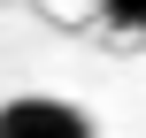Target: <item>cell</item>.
<instances>
[{"instance_id":"obj_2","label":"cell","mask_w":146,"mask_h":138,"mask_svg":"<svg viewBox=\"0 0 146 138\" xmlns=\"http://www.w3.org/2000/svg\"><path fill=\"white\" fill-rule=\"evenodd\" d=\"M100 15L115 31H146V0H100Z\"/></svg>"},{"instance_id":"obj_1","label":"cell","mask_w":146,"mask_h":138,"mask_svg":"<svg viewBox=\"0 0 146 138\" xmlns=\"http://www.w3.org/2000/svg\"><path fill=\"white\" fill-rule=\"evenodd\" d=\"M0 138H92V115L62 92H23L0 108Z\"/></svg>"}]
</instances>
